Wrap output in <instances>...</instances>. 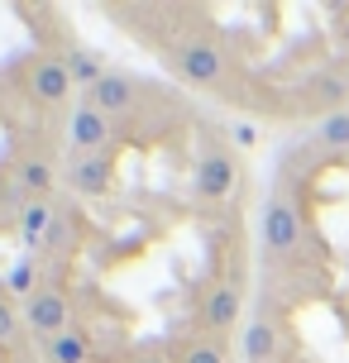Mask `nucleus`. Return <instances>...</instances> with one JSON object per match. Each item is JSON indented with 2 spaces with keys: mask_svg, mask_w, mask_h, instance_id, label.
<instances>
[{
  "mask_svg": "<svg viewBox=\"0 0 349 363\" xmlns=\"http://www.w3.org/2000/svg\"><path fill=\"white\" fill-rule=\"evenodd\" d=\"M15 182H19V191H24L29 201H43L48 191H53V167L43 163V158H24L19 172H15Z\"/></svg>",
  "mask_w": 349,
  "mask_h": 363,
  "instance_id": "nucleus-13",
  "label": "nucleus"
},
{
  "mask_svg": "<svg viewBox=\"0 0 349 363\" xmlns=\"http://www.w3.org/2000/svg\"><path fill=\"white\" fill-rule=\"evenodd\" d=\"M87 101H92L106 120H120V115H129V110L139 106V82H134L129 72H115V67H111V72L87 91Z\"/></svg>",
  "mask_w": 349,
  "mask_h": 363,
  "instance_id": "nucleus-5",
  "label": "nucleus"
},
{
  "mask_svg": "<svg viewBox=\"0 0 349 363\" xmlns=\"http://www.w3.org/2000/svg\"><path fill=\"white\" fill-rule=\"evenodd\" d=\"M230 134H235V144H239V148H254V144H258V129L249 125V120H244V125H235Z\"/></svg>",
  "mask_w": 349,
  "mask_h": 363,
  "instance_id": "nucleus-20",
  "label": "nucleus"
},
{
  "mask_svg": "<svg viewBox=\"0 0 349 363\" xmlns=\"http://www.w3.org/2000/svg\"><path fill=\"white\" fill-rule=\"evenodd\" d=\"M316 144L331 148V153H349V110H326L321 125H316Z\"/></svg>",
  "mask_w": 349,
  "mask_h": 363,
  "instance_id": "nucleus-12",
  "label": "nucleus"
},
{
  "mask_svg": "<svg viewBox=\"0 0 349 363\" xmlns=\"http://www.w3.org/2000/svg\"><path fill=\"white\" fill-rule=\"evenodd\" d=\"M48 363H87V340H82V330H67V335L48 340Z\"/></svg>",
  "mask_w": 349,
  "mask_h": 363,
  "instance_id": "nucleus-15",
  "label": "nucleus"
},
{
  "mask_svg": "<svg viewBox=\"0 0 349 363\" xmlns=\"http://www.w3.org/2000/svg\"><path fill=\"white\" fill-rule=\"evenodd\" d=\"M62 62H67V77H72V86H87V91H92L101 77L111 72V67H106V57L96 53V48H67V53H62Z\"/></svg>",
  "mask_w": 349,
  "mask_h": 363,
  "instance_id": "nucleus-10",
  "label": "nucleus"
},
{
  "mask_svg": "<svg viewBox=\"0 0 349 363\" xmlns=\"http://www.w3.org/2000/svg\"><path fill=\"white\" fill-rule=\"evenodd\" d=\"M67 315H72V306H67V296L57 287H38L29 296V330H34L43 345L57 340V335H67Z\"/></svg>",
  "mask_w": 349,
  "mask_h": 363,
  "instance_id": "nucleus-6",
  "label": "nucleus"
},
{
  "mask_svg": "<svg viewBox=\"0 0 349 363\" xmlns=\"http://www.w3.org/2000/svg\"><path fill=\"white\" fill-rule=\"evenodd\" d=\"M311 96H316V101H321V106L340 110V106H335V101H345V96H349V82H345V77H335V72H321V77H316V82H311Z\"/></svg>",
  "mask_w": 349,
  "mask_h": 363,
  "instance_id": "nucleus-16",
  "label": "nucleus"
},
{
  "mask_svg": "<svg viewBox=\"0 0 349 363\" xmlns=\"http://www.w3.org/2000/svg\"><path fill=\"white\" fill-rule=\"evenodd\" d=\"M167 67L192 86H216L225 77V53L206 38H182V43L167 48Z\"/></svg>",
  "mask_w": 349,
  "mask_h": 363,
  "instance_id": "nucleus-2",
  "label": "nucleus"
},
{
  "mask_svg": "<svg viewBox=\"0 0 349 363\" xmlns=\"http://www.w3.org/2000/svg\"><path fill=\"white\" fill-rule=\"evenodd\" d=\"M115 182L111 153H87V158H67V186L77 196H106Z\"/></svg>",
  "mask_w": 349,
  "mask_h": 363,
  "instance_id": "nucleus-7",
  "label": "nucleus"
},
{
  "mask_svg": "<svg viewBox=\"0 0 349 363\" xmlns=\"http://www.w3.org/2000/svg\"><path fill=\"white\" fill-rule=\"evenodd\" d=\"M244 359L249 363L277 359V325L273 320H249V330H244Z\"/></svg>",
  "mask_w": 349,
  "mask_h": 363,
  "instance_id": "nucleus-11",
  "label": "nucleus"
},
{
  "mask_svg": "<svg viewBox=\"0 0 349 363\" xmlns=\"http://www.w3.org/2000/svg\"><path fill=\"white\" fill-rule=\"evenodd\" d=\"M129 363H167V359H163V354H158V349H139V354H134V359H129Z\"/></svg>",
  "mask_w": 349,
  "mask_h": 363,
  "instance_id": "nucleus-21",
  "label": "nucleus"
},
{
  "mask_svg": "<svg viewBox=\"0 0 349 363\" xmlns=\"http://www.w3.org/2000/svg\"><path fill=\"white\" fill-rule=\"evenodd\" d=\"M192 186H196V196H201V201H225V196L239 186V163H235V153H230L225 144H216V139H206L201 153H196Z\"/></svg>",
  "mask_w": 349,
  "mask_h": 363,
  "instance_id": "nucleus-1",
  "label": "nucleus"
},
{
  "mask_svg": "<svg viewBox=\"0 0 349 363\" xmlns=\"http://www.w3.org/2000/svg\"><path fill=\"white\" fill-rule=\"evenodd\" d=\"M48 225H53L48 201H24V206H19V230H24V244H29V249H38V244L48 239Z\"/></svg>",
  "mask_w": 349,
  "mask_h": 363,
  "instance_id": "nucleus-14",
  "label": "nucleus"
},
{
  "mask_svg": "<svg viewBox=\"0 0 349 363\" xmlns=\"http://www.w3.org/2000/svg\"><path fill=\"white\" fill-rule=\"evenodd\" d=\"M297 244H301V211L287 191H273L263 206V249L268 258H287L297 254Z\"/></svg>",
  "mask_w": 349,
  "mask_h": 363,
  "instance_id": "nucleus-3",
  "label": "nucleus"
},
{
  "mask_svg": "<svg viewBox=\"0 0 349 363\" xmlns=\"http://www.w3.org/2000/svg\"><path fill=\"white\" fill-rule=\"evenodd\" d=\"M15 335H19V315H15V311H10V301L0 296V345H10Z\"/></svg>",
  "mask_w": 349,
  "mask_h": 363,
  "instance_id": "nucleus-19",
  "label": "nucleus"
},
{
  "mask_svg": "<svg viewBox=\"0 0 349 363\" xmlns=\"http://www.w3.org/2000/svg\"><path fill=\"white\" fill-rule=\"evenodd\" d=\"M34 282H38V272H34V263H29V258L10 268V291H29V296H34V291H38Z\"/></svg>",
  "mask_w": 349,
  "mask_h": 363,
  "instance_id": "nucleus-18",
  "label": "nucleus"
},
{
  "mask_svg": "<svg viewBox=\"0 0 349 363\" xmlns=\"http://www.w3.org/2000/svg\"><path fill=\"white\" fill-rule=\"evenodd\" d=\"M182 363H225V345L221 340H196V345L187 349Z\"/></svg>",
  "mask_w": 349,
  "mask_h": 363,
  "instance_id": "nucleus-17",
  "label": "nucleus"
},
{
  "mask_svg": "<svg viewBox=\"0 0 349 363\" xmlns=\"http://www.w3.org/2000/svg\"><path fill=\"white\" fill-rule=\"evenodd\" d=\"M235 320H239V287H230V282L211 287L201 301V325L225 335V330H235Z\"/></svg>",
  "mask_w": 349,
  "mask_h": 363,
  "instance_id": "nucleus-9",
  "label": "nucleus"
},
{
  "mask_svg": "<svg viewBox=\"0 0 349 363\" xmlns=\"http://www.w3.org/2000/svg\"><path fill=\"white\" fill-rule=\"evenodd\" d=\"M29 91H34L38 106H57V101H67V91H72L67 62H62V57H34V67H29Z\"/></svg>",
  "mask_w": 349,
  "mask_h": 363,
  "instance_id": "nucleus-8",
  "label": "nucleus"
},
{
  "mask_svg": "<svg viewBox=\"0 0 349 363\" xmlns=\"http://www.w3.org/2000/svg\"><path fill=\"white\" fill-rule=\"evenodd\" d=\"M106 144H111V120L92 101H82L72 110V120H67V153L87 158V153H106Z\"/></svg>",
  "mask_w": 349,
  "mask_h": 363,
  "instance_id": "nucleus-4",
  "label": "nucleus"
}]
</instances>
